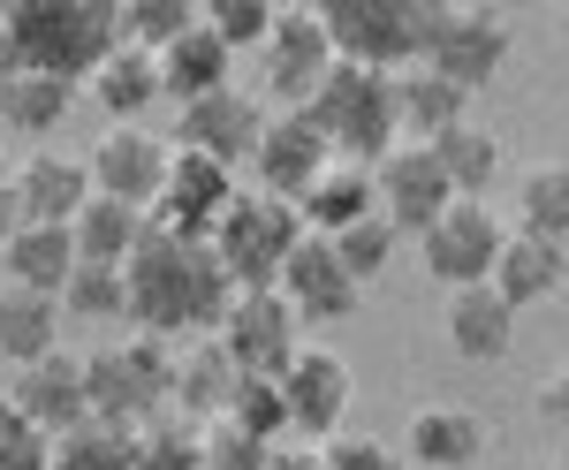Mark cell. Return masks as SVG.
<instances>
[{
  "label": "cell",
  "instance_id": "cell-1",
  "mask_svg": "<svg viewBox=\"0 0 569 470\" xmlns=\"http://www.w3.org/2000/svg\"><path fill=\"white\" fill-rule=\"evenodd\" d=\"M228 297H236V281L220 273L213 243H182L168 228H144V243L122 258V319H137V334L198 342L220 327Z\"/></svg>",
  "mask_w": 569,
  "mask_h": 470
},
{
  "label": "cell",
  "instance_id": "cell-2",
  "mask_svg": "<svg viewBox=\"0 0 569 470\" xmlns=\"http://www.w3.org/2000/svg\"><path fill=\"white\" fill-rule=\"evenodd\" d=\"M0 31L16 46V69L61 84H91V69L122 46L114 0H16L0 8Z\"/></svg>",
  "mask_w": 569,
  "mask_h": 470
},
{
  "label": "cell",
  "instance_id": "cell-3",
  "mask_svg": "<svg viewBox=\"0 0 569 470\" xmlns=\"http://www.w3.org/2000/svg\"><path fill=\"white\" fill-rule=\"evenodd\" d=\"M517 53V23L493 0H418V69L448 77L456 91H486Z\"/></svg>",
  "mask_w": 569,
  "mask_h": 470
},
{
  "label": "cell",
  "instance_id": "cell-4",
  "mask_svg": "<svg viewBox=\"0 0 569 470\" xmlns=\"http://www.w3.org/2000/svg\"><path fill=\"white\" fill-rule=\"evenodd\" d=\"M84 394H91V418L99 426H152V418H176V342L160 334H122V342L91 349L84 357Z\"/></svg>",
  "mask_w": 569,
  "mask_h": 470
},
{
  "label": "cell",
  "instance_id": "cell-5",
  "mask_svg": "<svg viewBox=\"0 0 569 470\" xmlns=\"http://www.w3.org/2000/svg\"><path fill=\"white\" fill-rule=\"evenodd\" d=\"M297 114H305V122L327 137V152L350 160V168H372L388 144H402V137H395V91H388L380 69H350V61H335Z\"/></svg>",
  "mask_w": 569,
  "mask_h": 470
},
{
  "label": "cell",
  "instance_id": "cell-6",
  "mask_svg": "<svg viewBox=\"0 0 569 470\" xmlns=\"http://www.w3.org/2000/svg\"><path fill=\"white\" fill-rule=\"evenodd\" d=\"M297 236H305L297 206H281V198H266V190H236L206 243H213L220 273H228L236 289H273V273H281V258L297 251Z\"/></svg>",
  "mask_w": 569,
  "mask_h": 470
},
{
  "label": "cell",
  "instance_id": "cell-7",
  "mask_svg": "<svg viewBox=\"0 0 569 470\" xmlns=\"http://www.w3.org/2000/svg\"><path fill=\"white\" fill-rule=\"evenodd\" d=\"M319 23H327L335 61H350V69L395 77L418 61V0H327Z\"/></svg>",
  "mask_w": 569,
  "mask_h": 470
},
{
  "label": "cell",
  "instance_id": "cell-8",
  "mask_svg": "<svg viewBox=\"0 0 569 470\" xmlns=\"http://www.w3.org/2000/svg\"><path fill=\"white\" fill-rule=\"evenodd\" d=\"M213 342L243 380H281L289 357L305 349V327H297V311L273 289H236L228 311H220V327H213Z\"/></svg>",
  "mask_w": 569,
  "mask_h": 470
},
{
  "label": "cell",
  "instance_id": "cell-9",
  "mask_svg": "<svg viewBox=\"0 0 569 470\" xmlns=\"http://www.w3.org/2000/svg\"><path fill=\"white\" fill-rule=\"evenodd\" d=\"M273 387H281V418H289V432L319 448V440H335V432H342V418H350L357 372H350V357H342V349L305 342Z\"/></svg>",
  "mask_w": 569,
  "mask_h": 470
},
{
  "label": "cell",
  "instance_id": "cell-10",
  "mask_svg": "<svg viewBox=\"0 0 569 470\" xmlns=\"http://www.w3.org/2000/svg\"><path fill=\"white\" fill-rule=\"evenodd\" d=\"M501 213L486 206V198H456L448 213L418 236V258H426V281L440 289H479L486 273H493V251H501Z\"/></svg>",
  "mask_w": 569,
  "mask_h": 470
},
{
  "label": "cell",
  "instance_id": "cell-11",
  "mask_svg": "<svg viewBox=\"0 0 569 470\" xmlns=\"http://www.w3.org/2000/svg\"><path fill=\"white\" fill-rule=\"evenodd\" d=\"M335 69V46H327V23H319V8H273V31L259 46V84L266 99H281V114H297L319 77Z\"/></svg>",
  "mask_w": 569,
  "mask_h": 470
},
{
  "label": "cell",
  "instance_id": "cell-12",
  "mask_svg": "<svg viewBox=\"0 0 569 470\" xmlns=\"http://www.w3.org/2000/svg\"><path fill=\"white\" fill-rule=\"evenodd\" d=\"M84 174H91V198L152 213V198L168 182V137H152L144 122H107V137L84 152Z\"/></svg>",
  "mask_w": 569,
  "mask_h": 470
},
{
  "label": "cell",
  "instance_id": "cell-13",
  "mask_svg": "<svg viewBox=\"0 0 569 470\" xmlns=\"http://www.w3.org/2000/svg\"><path fill=\"white\" fill-rule=\"evenodd\" d=\"M448 206H456V190L440 182L426 144H388V152L372 160V213L388 220L395 236H426Z\"/></svg>",
  "mask_w": 569,
  "mask_h": 470
},
{
  "label": "cell",
  "instance_id": "cell-14",
  "mask_svg": "<svg viewBox=\"0 0 569 470\" xmlns=\"http://www.w3.org/2000/svg\"><path fill=\"white\" fill-rule=\"evenodd\" d=\"M236 190H243L236 168H220V160H198V152H176V144H168V182H160V198H152V213H144V220L168 228V236H182V243H206Z\"/></svg>",
  "mask_w": 569,
  "mask_h": 470
},
{
  "label": "cell",
  "instance_id": "cell-15",
  "mask_svg": "<svg viewBox=\"0 0 569 470\" xmlns=\"http://www.w3.org/2000/svg\"><path fill=\"white\" fill-rule=\"evenodd\" d=\"M266 129V99L243 84H220L206 99H190L176 122V152H198V160H220V168H243L251 144Z\"/></svg>",
  "mask_w": 569,
  "mask_h": 470
},
{
  "label": "cell",
  "instance_id": "cell-16",
  "mask_svg": "<svg viewBox=\"0 0 569 470\" xmlns=\"http://www.w3.org/2000/svg\"><path fill=\"white\" fill-rule=\"evenodd\" d=\"M273 297L297 311V327H335V319H350L365 303V289L342 273V258L327 251V236H297V251L281 258V273H273Z\"/></svg>",
  "mask_w": 569,
  "mask_h": 470
},
{
  "label": "cell",
  "instance_id": "cell-17",
  "mask_svg": "<svg viewBox=\"0 0 569 470\" xmlns=\"http://www.w3.org/2000/svg\"><path fill=\"white\" fill-rule=\"evenodd\" d=\"M486 448H493V426H486L479 410H463V402H418L395 456L410 470H479Z\"/></svg>",
  "mask_w": 569,
  "mask_h": 470
},
{
  "label": "cell",
  "instance_id": "cell-18",
  "mask_svg": "<svg viewBox=\"0 0 569 470\" xmlns=\"http://www.w3.org/2000/svg\"><path fill=\"white\" fill-rule=\"evenodd\" d=\"M327 137L305 122V114H266L259 144H251V168H259V190L266 198H281V206H297L311 182L327 174Z\"/></svg>",
  "mask_w": 569,
  "mask_h": 470
},
{
  "label": "cell",
  "instance_id": "cell-19",
  "mask_svg": "<svg viewBox=\"0 0 569 470\" xmlns=\"http://www.w3.org/2000/svg\"><path fill=\"white\" fill-rule=\"evenodd\" d=\"M8 402L31 418V426L53 440V432L84 426L91 418V394H84V357H69V349H46L39 364H23L16 387H8Z\"/></svg>",
  "mask_w": 569,
  "mask_h": 470
},
{
  "label": "cell",
  "instance_id": "cell-20",
  "mask_svg": "<svg viewBox=\"0 0 569 470\" xmlns=\"http://www.w3.org/2000/svg\"><path fill=\"white\" fill-rule=\"evenodd\" d=\"M8 182H16V206L31 228H69L91 198V174L77 152H31L23 168H8Z\"/></svg>",
  "mask_w": 569,
  "mask_h": 470
},
{
  "label": "cell",
  "instance_id": "cell-21",
  "mask_svg": "<svg viewBox=\"0 0 569 470\" xmlns=\"http://www.w3.org/2000/svg\"><path fill=\"white\" fill-rule=\"evenodd\" d=\"M569 281V243H539V236H501V251H493V273H486V289L509 303V311H525V303H555Z\"/></svg>",
  "mask_w": 569,
  "mask_h": 470
},
{
  "label": "cell",
  "instance_id": "cell-22",
  "mask_svg": "<svg viewBox=\"0 0 569 470\" xmlns=\"http://www.w3.org/2000/svg\"><path fill=\"white\" fill-rule=\"evenodd\" d=\"M395 91V137L402 144H433L440 129H456V122H471V91H456L448 77H433V69H395L388 77Z\"/></svg>",
  "mask_w": 569,
  "mask_h": 470
},
{
  "label": "cell",
  "instance_id": "cell-23",
  "mask_svg": "<svg viewBox=\"0 0 569 470\" xmlns=\"http://www.w3.org/2000/svg\"><path fill=\"white\" fill-rule=\"evenodd\" d=\"M448 349L463 364H501L517 349V311L493 297V289H448Z\"/></svg>",
  "mask_w": 569,
  "mask_h": 470
},
{
  "label": "cell",
  "instance_id": "cell-24",
  "mask_svg": "<svg viewBox=\"0 0 569 470\" xmlns=\"http://www.w3.org/2000/svg\"><path fill=\"white\" fill-rule=\"evenodd\" d=\"M152 61H160V99H176V107H190V99H206V91H220V84H236V53H228L206 23H190L182 39H168Z\"/></svg>",
  "mask_w": 569,
  "mask_h": 470
},
{
  "label": "cell",
  "instance_id": "cell-25",
  "mask_svg": "<svg viewBox=\"0 0 569 470\" xmlns=\"http://www.w3.org/2000/svg\"><path fill=\"white\" fill-rule=\"evenodd\" d=\"M228 387H236V364L220 357L213 334H198V342H182L176 349V410L182 426H213L220 410H228Z\"/></svg>",
  "mask_w": 569,
  "mask_h": 470
},
{
  "label": "cell",
  "instance_id": "cell-26",
  "mask_svg": "<svg viewBox=\"0 0 569 470\" xmlns=\"http://www.w3.org/2000/svg\"><path fill=\"white\" fill-rule=\"evenodd\" d=\"M426 152H433L440 182H448L456 198H486V190L501 182V160H509V152H501V137H493L486 122H456V129H440Z\"/></svg>",
  "mask_w": 569,
  "mask_h": 470
},
{
  "label": "cell",
  "instance_id": "cell-27",
  "mask_svg": "<svg viewBox=\"0 0 569 470\" xmlns=\"http://www.w3.org/2000/svg\"><path fill=\"white\" fill-rule=\"evenodd\" d=\"M91 99L107 122H144L160 107V61L144 46H114L99 69H91Z\"/></svg>",
  "mask_w": 569,
  "mask_h": 470
},
{
  "label": "cell",
  "instance_id": "cell-28",
  "mask_svg": "<svg viewBox=\"0 0 569 470\" xmlns=\"http://www.w3.org/2000/svg\"><path fill=\"white\" fill-rule=\"evenodd\" d=\"M69 266H77V243H69V228H16V236L0 243V281H8V289H39V297H61Z\"/></svg>",
  "mask_w": 569,
  "mask_h": 470
},
{
  "label": "cell",
  "instance_id": "cell-29",
  "mask_svg": "<svg viewBox=\"0 0 569 470\" xmlns=\"http://www.w3.org/2000/svg\"><path fill=\"white\" fill-rule=\"evenodd\" d=\"M372 213V168H350V160H327V174L297 198V220L305 236H342Z\"/></svg>",
  "mask_w": 569,
  "mask_h": 470
},
{
  "label": "cell",
  "instance_id": "cell-30",
  "mask_svg": "<svg viewBox=\"0 0 569 470\" xmlns=\"http://www.w3.org/2000/svg\"><path fill=\"white\" fill-rule=\"evenodd\" d=\"M46 349H61V303L39 289H8L0 281V364H39Z\"/></svg>",
  "mask_w": 569,
  "mask_h": 470
},
{
  "label": "cell",
  "instance_id": "cell-31",
  "mask_svg": "<svg viewBox=\"0 0 569 470\" xmlns=\"http://www.w3.org/2000/svg\"><path fill=\"white\" fill-rule=\"evenodd\" d=\"M144 228L152 220L137 213V206H114V198H84V213L69 220V243L84 266H122V258L144 243Z\"/></svg>",
  "mask_w": 569,
  "mask_h": 470
},
{
  "label": "cell",
  "instance_id": "cell-32",
  "mask_svg": "<svg viewBox=\"0 0 569 470\" xmlns=\"http://www.w3.org/2000/svg\"><path fill=\"white\" fill-rule=\"evenodd\" d=\"M69 107H77V84H61V77L16 69L0 84V129H16V137H53V129L69 122Z\"/></svg>",
  "mask_w": 569,
  "mask_h": 470
},
{
  "label": "cell",
  "instance_id": "cell-33",
  "mask_svg": "<svg viewBox=\"0 0 569 470\" xmlns=\"http://www.w3.org/2000/svg\"><path fill=\"white\" fill-rule=\"evenodd\" d=\"M517 236L569 243V168L562 160H531L517 174Z\"/></svg>",
  "mask_w": 569,
  "mask_h": 470
},
{
  "label": "cell",
  "instance_id": "cell-34",
  "mask_svg": "<svg viewBox=\"0 0 569 470\" xmlns=\"http://www.w3.org/2000/svg\"><path fill=\"white\" fill-rule=\"evenodd\" d=\"M46 470H130V432L84 418V426L53 432V463Z\"/></svg>",
  "mask_w": 569,
  "mask_h": 470
},
{
  "label": "cell",
  "instance_id": "cell-35",
  "mask_svg": "<svg viewBox=\"0 0 569 470\" xmlns=\"http://www.w3.org/2000/svg\"><path fill=\"white\" fill-rule=\"evenodd\" d=\"M220 426L251 432V440H266V448H273V440H289V418H281V387H273V380H243V372H236Z\"/></svg>",
  "mask_w": 569,
  "mask_h": 470
},
{
  "label": "cell",
  "instance_id": "cell-36",
  "mask_svg": "<svg viewBox=\"0 0 569 470\" xmlns=\"http://www.w3.org/2000/svg\"><path fill=\"white\" fill-rule=\"evenodd\" d=\"M395 243H402V236H395V228H388V220H380V213H365V220H357V228H342V236H327V251L342 258V273H350L357 289L388 273Z\"/></svg>",
  "mask_w": 569,
  "mask_h": 470
},
{
  "label": "cell",
  "instance_id": "cell-37",
  "mask_svg": "<svg viewBox=\"0 0 569 470\" xmlns=\"http://www.w3.org/2000/svg\"><path fill=\"white\" fill-rule=\"evenodd\" d=\"M114 23H122V46L160 53L168 39H182V31L198 23V8H190V0H122V8H114Z\"/></svg>",
  "mask_w": 569,
  "mask_h": 470
},
{
  "label": "cell",
  "instance_id": "cell-38",
  "mask_svg": "<svg viewBox=\"0 0 569 470\" xmlns=\"http://www.w3.org/2000/svg\"><path fill=\"white\" fill-rule=\"evenodd\" d=\"M130 470H198V426L152 418L130 432Z\"/></svg>",
  "mask_w": 569,
  "mask_h": 470
},
{
  "label": "cell",
  "instance_id": "cell-39",
  "mask_svg": "<svg viewBox=\"0 0 569 470\" xmlns=\"http://www.w3.org/2000/svg\"><path fill=\"white\" fill-rule=\"evenodd\" d=\"M198 23H206L228 53H259L266 31H273V0H206Z\"/></svg>",
  "mask_w": 569,
  "mask_h": 470
},
{
  "label": "cell",
  "instance_id": "cell-40",
  "mask_svg": "<svg viewBox=\"0 0 569 470\" xmlns=\"http://www.w3.org/2000/svg\"><path fill=\"white\" fill-rule=\"evenodd\" d=\"M61 311H77V319H122V266H69V281H61Z\"/></svg>",
  "mask_w": 569,
  "mask_h": 470
},
{
  "label": "cell",
  "instance_id": "cell-41",
  "mask_svg": "<svg viewBox=\"0 0 569 470\" xmlns=\"http://www.w3.org/2000/svg\"><path fill=\"white\" fill-rule=\"evenodd\" d=\"M46 463H53V440L0 394V470H46Z\"/></svg>",
  "mask_w": 569,
  "mask_h": 470
},
{
  "label": "cell",
  "instance_id": "cell-42",
  "mask_svg": "<svg viewBox=\"0 0 569 470\" xmlns=\"http://www.w3.org/2000/svg\"><path fill=\"white\" fill-rule=\"evenodd\" d=\"M266 463V440H251V432L236 426H198V470H259Z\"/></svg>",
  "mask_w": 569,
  "mask_h": 470
},
{
  "label": "cell",
  "instance_id": "cell-43",
  "mask_svg": "<svg viewBox=\"0 0 569 470\" xmlns=\"http://www.w3.org/2000/svg\"><path fill=\"white\" fill-rule=\"evenodd\" d=\"M319 463L327 470H402V456H395V440H372V432H335V440H319Z\"/></svg>",
  "mask_w": 569,
  "mask_h": 470
},
{
  "label": "cell",
  "instance_id": "cell-44",
  "mask_svg": "<svg viewBox=\"0 0 569 470\" xmlns=\"http://www.w3.org/2000/svg\"><path fill=\"white\" fill-rule=\"evenodd\" d=\"M259 470H327V463H319V448H311V440H273Z\"/></svg>",
  "mask_w": 569,
  "mask_h": 470
},
{
  "label": "cell",
  "instance_id": "cell-45",
  "mask_svg": "<svg viewBox=\"0 0 569 470\" xmlns=\"http://www.w3.org/2000/svg\"><path fill=\"white\" fill-rule=\"evenodd\" d=\"M16 228H31V220H23V206H16V182H0V243H8Z\"/></svg>",
  "mask_w": 569,
  "mask_h": 470
},
{
  "label": "cell",
  "instance_id": "cell-46",
  "mask_svg": "<svg viewBox=\"0 0 569 470\" xmlns=\"http://www.w3.org/2000/svg\"><path fill=\"white\" fill-rule=\"evenodd\" d=\"M539 418H547V426H562V418H569V394H562V380H547V387H539Z\"/></svg>",
  "mask_w": 569,
  "mask_h": 470
},
{
  "label": "cell",
  "instance_id": "cell-47",
  "mask_svg": "<svg viewBox=\"0 0 569 470\" xmlns=\"http://www.w3.org/2000/svg\"><path fill=\"white\" fill-rule=\"evenodd\" d=\"M16 77V46H8V31H0V84Z\"/></svg>",
  "mask_w": 569,
  "mask_h": 470
},
{
  "label": "cell",
  "instance_id": "cell-48",
  "mask_svg": "<svg viewBox=\"0 0 569 470\" xmlns=\"http://www.w3.org/2000/svg\"><path fill=\"white\" fill-rule=\"evenodd\" d=\"M0 182H8V144H0Z\"/></svg>",
  "mask_w": 569,
  "mask_h": 470
},
{
  "label": "cell",
  "instance_id": "cell-49",
  "mask_svg": "<svg viewBox=\"0 0 569 470\" xmlns=\"http://www.w3.org/2000/svg\"><path fill=\"white\" fill-rule=\"evenodd\" d=\"M402 470H410V463H402Z\"/></svg>",
  "mask_w": 569,
  "mask_h": 470
}]
</instances>
